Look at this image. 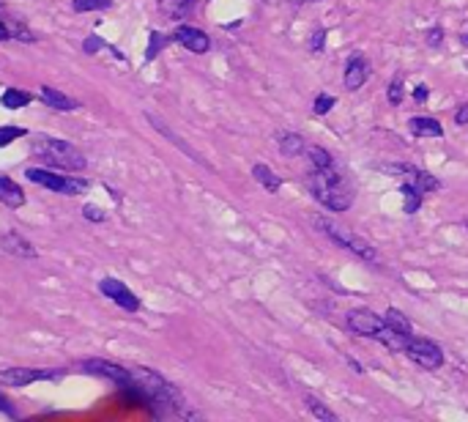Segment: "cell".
Returning a JSON list of instances; mask_svg holds the SVG:
<instances>
[{
	"mask_svg": "<svg viewBox=\"0 0 468 422\" xmlns=\"http://www.w3.org/2000/svg\"><path fill=\"white\" fill-rule=\"evenodd\" d=\"M375 340H381L389 351H403V354H406V346H408V340H411V335H403V332H397V329L383 324L381 332L375 335Z\"/></svg>",
	"mask_w": 468,
	"mask_h": 422,
	"instance_id": "cell-19",
	"label": "cell"
},
{
	"mask_svg": "<svg viewBox=\"0 0 468 422\" xmlns=\"http://www.w3.org/2000/svg\"><path fill=\"white\" fill-rule=\"evenodd\" d=\"M345 324H348V329H350L353 335L375 337V335L381 332V326H383V318L375 316L370 307H356V310H350V313L345 316Z\"/></svg>",
	"mask_w": 468,
	"mask_h": 422,
	"instance_id": "cell-8",
	"label": "cell"
},
{
	"mask_svg": "<svg viewBox=\"0 0 468 422\" xmlns=\"http://www.w3.org/2000/svg\"><path fill=\"white\" fill-rule=\"evenodd\" d=\"M406 357L411 359L413 365L425 367V370H438V367L444 365V351H441V346L433 343V340H427V337H413V335H411V340H408V346H406Z\"/></svg>",
	"mask_w": 468,
	"mask_h": 422,
	"instance_id": "cell-5",
	"label": "cell"
},
{
	"mask_svg": "<svg viewBox=\"0 0 468 422\" xmlns=\"http://www.w3.org/2000/svg\"><path fill=\"white\" fill-rule=\"evenodd\" d=\"M41 101H44L47 107H52V110H63V113H69V110H77V107H80V101H77V99H71L69 94L58 91V88H50V85H41Z\"/></svg>",
	"mask_w": 468,
	"mask_h": 422,
	"instance_id": "cell-14",
	"label": "cell"
},
{
	"mask_svg": "<svg viewBox=\"0 0 468 422\" xmlns=\"http://www.w3.org/2000/svg\"><path fill=\"white\" fill-rule=\"evenodd\" d=\"M25 178L44 187V190H52V192H63V195H85L88 192V181L85 178H74V176H61V173H52L47 167H28L25 170Z\"/></svg>",
	"mask_w": 468,
	"mask_h": 422,
	"instance_id": "cell-4",
	"label": "cell"
},
{
	"mask_svg": "<svg viewBox=\"0 0 468 422\" xmlns=\"http://www.w3.org/2000/svg\"><path fill=\"white\" fill-rule=\"evenodd\" d=\"M334 107H337V97L334 94H318L315 104H312V113L315 115H329Z\"/></svg>",
	"mask_w": 468,
	"mask_h": 422,
	"instance_id": "cell-28",
	"label": "cell"
},
{
	"mask_svg": "<svg viewBox=\"0 0 468 422\" xmlns=\"http://www.w3.org/2000/svg\"><path fill=\"white\" fill-rule=\"evenodd\" d=\"M381 170H386V173H400V176H406L408 181H413L425 195L427 192H438L441 190V181H438L433 173H427V170H419V167H413V164H383Z\"/></svg>",
	"mask_w": 468,
	"mask_h": 422,
	"instance_id": "cell-10",
	"label": "cell"
},
{
	"mask_svg": "<svg viewBox=\"0 0 468 422\" xmlns=\"http://www.w3.org/2000/svg\"><path fill=\"white\" fill-rule=\"evenodd\" d=\"M383 324L392 326V329H397V332H403V335H413V326L408 321L406 316L397 310V307H389L386 310V316H383Z\"/></svg>",
	"mask_w": 468,
	"mask_h": 422,
	"instance_id": "cell-25",
	"label": "cell"
},
{
	"mask_svg": "<svg viewBox=\"0 0 468 422\" xmlns=\"http://www.w3.org/2000/svg\"><path fill=\"white\" fill-rule=\"evenodd\" d=\"M197 0H159V11L170 20H184L194 11Z\"/></svg>",
	"mask_w": 468,
	"mask_h": 422,
	"instance_id": "cell-20",
	"label": "cell"
},
{
	"mask_svg": "<svg viewBox=\"0 0 468 422\" xmlns=\"http://www.w3.org/2000/svg\"><path fill=\"white\" fill-rule=\"evenodd\" d=\"M113 0H74V11L77 14H85V11H101V8H110Z\"/></svg>",
	"mask_w": 468,
	"mask_h": 422,
	"instance_id": "cell-29",
	"label": "cell"
},
{
	"mask_svg": "<svg viewBox=\"0 0 468 422\" xmlns=\"http://www.w3.org/2000/svg\"><path fill=\"white\" fill-rule=\"evenodd\" d=\"M312 225L318 227L323 236H329L337 247H345V250H350L353 255H359L362 260H367V263H381V255L375 253V247L367 241V239H362V236H356V233H350V230H345L343 225H337V223H332L329 217H312Z\"/></svg>",
	"mask_w": 468,
	"mask_h": 422,
	"instance_id": "cell-3",
	"label": "cell"
},
{
	"mask_svg": "<svg viewBox=\"0 0 468 422\" xmlns=\"http://www.w3.org/2000/svg\"><path fill=\"white\" fill-rule=\"evenodd\" d=\"M460 44H463V47H468V33H460Z\"/></svg>",
	"mask_w": 468,
	"mask_h": 422,
	"instance_id": "cell-42",
	"label": "cell"
},
{
	"mask_svg": "<svg viewBox=\"0 0 468 422\" xmlns=\"http://www.w3.org/2000/svg\"><path fill=\"white\" fill-rule=\"evenodd\" d=\"M302 3H318V0H290V6H293V8H299Z\"/></svg>",
	"mask_w": 468,
	"mask_h": 422,
	"instance_id": "cell-41",
	"label": "cell"
},
{
	"mask_svg": "<svg viewBox=\"0 0 468 422\" xmlns=\"http://www.w3.org/2000/svg\"><path fill=\"white\" fill-rule=\"evenodd\" d=\"M148 121H151V124H154L156 129L162 132V134H164V137H167V140H170V143H176V146H178V148H181V151H187L189 157H192V160H197V162L200 164H206V160H200V154H197V151H192V148H189L187 143H181V140H178V134H173V132L167 129V127H164V124H162V121H156L154 115H148Z\"/></svg>",
	"mask_w": 468,
	"mask_h": 422,
	"instance_id": "cell-26",
	"label": "cell"
},
{
	"mask_svg": "<svg viewBox=\"0 0 468 422\" xmlns=\"http://www.w3.org/2000/svg\"><path fill=\"white\" fill-rule=\"evenodd\" d=\"M0 247H3L8 255H14V258H38V250L33 247L28 239H22L20 233H6V236H0Z\"/></svg>",
	"mask_w": 468,
	"mask_h": 422,
	"instance_id": "cell-13",
	"label": "cell"
},
{
	"mask_svg": "<svg viewBox=\"0 0 468 422\" xmlns=\"http://www.w3.org/2000/svg\"><path fill=\"white\" fill-rule=\"evenodd\" d=\"M403 94H406V77H403V71H397V74L392 77L389 88H386V99H389L392 107H400V104H403Z\"/></svg>",
	"mask_w": 468,
	"mask_h": 422,
	"instance_id": "cell-24",
	"label": "cell"
},
{
	"mask_svg": "<svg viewBox=\"0 0 468 422\" xmlns=\"http://www.w3.org/2000/svg\"><path fill=\"white\" fill-rule=\"evenodd\" d=\"M31 101H33V94L20 91V88H8V91L0 97V104H3L6 110H20V107H28Z\"/></svg>",
	"mask_w": 468,
	"mask_h": 422,
	"instance_id": "cell-23",
	"label": "cell"
},
{
	"mask_svg": "<svg viewBox=\"0 0 468 422\" xmlns=\"http://www.w3.org/2000/svg\"><path fill=\"white\" fill-rule=\"evenodd\" d=\"M80 370L83 373H94V376H101V379H110L121 387H132L134 384V373H129L126 367L115 365V362H107V359H85L80 362Z\"/></svg>",
	"mask_w": 468,
	"mask_h": 422,
	"instance_id": "cell-6",
	"label": "cell"
},
{
	"mask_svg": "<svg viewBox=\"0 0 468 422\" xmlns=\"http://www.w3.org/2000/svg\"><path fill=\"white\" fill-rule=\"evenodd\" d=\"M252 178L266 190V192H280V187H282V178L269 167V164H263V162H257V164H252Z\"/></svg>",
	"mask_w": 468,
	"mask_h": 422,
	"instance_id": "cell-18",
	"label": "cell"
},
{
	"mask_svg": "<svg viewBox=\"0 0 468 422\" xmlns=\"http://www.w3.org/2000/svg\"><path fill=\"white\" fill-rule=\"evenodd\" d=\"M99 291H101V296L113 299L118 307H124L126 313H137V310H140V299L129 291V286H124L121 280L107 277V280H101V283H99Z\"/></svg>",
	"mask_w": 468,
	"mask_h": 422,
	"instance_id": "cell-9",
	"label": "cell"
},
{
	"mask_svg": "<svg viewBox=\"0 0 468 422\" xmlns=\"http://www.w3.org/2000/svg\"><path fill=\"white\" fill-rule=\"evenodd\" d=\"M31 154L38 157L44 164H50V167H58V170H83L88 164L85 154L77 146H71L66 140H55V137L36 140L31 146Z\"/></svg>",
	"mask_w": 468,
	"mask_h": 422,
	"instance_id": "cell-2",
	"label": "cell"
},
{
	"mask_svg": "<svg viewBox=\"0 0 468 422\" xmlns=\"http://www.w3.org/2000/svg\"><path fill=\"white\" fill-rule=\"evenodd\" d=\"M11 38H20V41H36V36L31 31H25V28H17V31H11Z\"/></svg>",
	"mask_w": 468,
	"mask_h": 422,
	"instance_id": "cell-38",
	"label": "cell"
},
{
	"mask_svg": "<svg viewBox=\"0 0 468 422\" xmlns=\"http://www.w3.org/2000/svg\"><path fill=\"white\" fill-rule=\"evenodd\" d=\"M28 129H22V127H0V148L3 146H11L17 137H25Z\"/></svg>",
	"mask_w": 468,
	"mask_h": 422,
	"instance_id": "cell-30",
	"label": "cell"
},
{
	"mask_svg": "<svg viewBox=\"0 0 468 422\" xmlns=\"http://www.w3.org/2000/svg\"><path fill=\"white\" fill-rule=\"evenodd\" d=\"M455 124H458V127H466L468 124V101L458 104V110H455Z\"/></svg>",
	"mask_w": 468,
	"mask_h": 422,
	"instance_id": "cell-35",
	"label": "cell"
},
{
	"mask_svg": "<svg viewBox=\"0 0 468 422\" xmlns=\"http://www.w3.org/2000/svg\"><path fill=\"white\" fill-rule=\"evenodd\" d=\"M400 195L406 197V203H403V211H406V214H416V211L422 209L425 192H422V190H419L413 181H408V178H406V181L400 184Z\"/></svg>",
	"mask_w": 468,
	"mask_h": 422,
	"instance_id": "cell-21",
	"label": "cell"
},
{
	"mask_svg": "<svg viewBox=\"0 0 468 422\" xmlns=\"http://www.w3.org/2000/svg\"><path fill=\"white\" fill-rule=\"evenodd\" d=\"M277 146H280V151L285 157H302V154H307V143L296 132H280L277 134Z\"/></svg>",
	"mask_w": 468,
	"mask_h": 422,
	"instance_id": "cell-17",
	"label": "cell"
},
{
	"mask_svg": "<svg viewBox=\"0 0 468 422\" xmlns=\"http://www.w3.org/2000/svg\"><path fill=\"white\" fill-rule=\"evenodd\" d=\"M425 44H427L430 50H441V44H444V28H441V25L427 28V33H425Z\"/></svg>",
	"mask_w": 468,
	"mask_h": 422,
	"instance_id": "cell-32",
	"label": "cell"
},
{
	"mask_svg": "<svg viewBox=\"0 0 468 422\" xmlns=\"http://www.w3.org/2000/svg\"><path fill=\"white\" fill-rule=\"evenodd\" d=\"M326 28H318V31L312 33V38H310V50L312 52H323L326 50Z\"/></svg>",
	"mask_w": 468,
	"mask_h": 422,
	"instance_id": "cell-34",
	"label": "cell"
},
{
	"mask_svg": "<svg viewBox=\"0 0 468 422\" xmlns=\"http://www.w3.org/2000/svg\"><path fill=\"white\" fill-rule=\"evenodd\" d=\"M370 61L362 55V52H353L348 61H345V88L348 91H359V88H364V83L370 80Z\"/></svg>",
	"mask_w": 468,
	"mask_h": 422,
	"instance_id": "cell-11",
	"label": "cell"
},
{
	"mask_svg": "<svg viewBox=\"0 0 468 422\" xmlns=\"http://www.w3.org/2000/svg\"><path fill=\"white\" fill-rule=\"evenodd\" d=\"M413 99H416L419 104L427 101V99H430V88H427V85H416V88H413Z\"/></svg>",
	"mask_w": 468,
	"mask_h": 422,
	"instance_id": "cell-37",
	"label": "cell"
},
{
	"mask_svg": "<svg viewBox=\"0 0 468 422\" xmlns=\"http://www.w3.org/2000/svg\"><path fill=\"white\" fill-rule=\"evenodd\" d=\"M83 217H85V220H91V223H96V225L107 223V211H101L99 206H91V203H85V206H83Z\"/></svg>",
	"mask_w": 468,
	"mask_h": 422,
	"instance_id": "cell-33",
	"label": "cell"
},
{
	"mask_svg": "<svg viewBox=\"0 0 468 422\" xmlns=\"http://www.w3.org/2000/svg\"><path fill=\"white\" fill-rule=\"evenodd\" d=\"M0 203H6L8 209H20L25 206V192L17 181H11L8 176H0Z\"/></svg>",
	"mask_w": 468,
	"mask_h": 422,
	"instance_id": "cell-16",
	"label": "cell"
},
{
	"mask_svg": "<svg viewBox=\"0 0 468 422\" xmlns=\"http://www.w3.org/2000/svg\"><path fill=\"white\" fill-rule=\"evenodd\" d=\"M307 157H310L312 167H318V170H323V167H332V164H334V157H332L323 146H310V148H307Z\"/></svg>",
	"mask_w": 468,
	"mask_h": 422,
	"instance_id": "cell-27",
	"label": "cell"
},
{
	"mask_svg": "<svg viewBox=\"0 0 468 422\" xmlns=\"http://www.w3.org/2000/svg\"><path fill=\"white\" fill-rule=\"evenodd\" d=\"M63 370H33V367H8L0 370V384L3 387H28L33 381L44 379H61Z\"/></svg>",
	"mask_w": 468,
	"mask_h": 422,
	"instance_id": "cell-7",
	"label": "cell"
},
{
	"mask_svg": "<svg viewBox=\"0 0 468 422\" xmlns=\"http://www.w3.org/2000/svg\"><path fill=\"white\" fill-rule=\"evenodd\" d=\"M466 227H468V225H466Z\"/></svg>",
	"mask_w": 468,
	"mask_h": 422,
	"instance_id": "cell-43",
	"label": "cell"
},
{
	"mask_svg": "<svg viewBox=\"0 0 468 422\" xmlns=\"http://www.w3.org/2000/svg\"><path fill=\"white\" fill-rule=\"evenodd\" d=\"M307 190L329 211L343 214V211H348L353 206V187L345 181V176L337 170V164L323 167V170L312 167L307 173Z\"/></svg>",
	"mask_w": 468,
	"mask_h": 422,
	"instance_id": "cell-1",
	"label": "cell"
},
{
	"mask_svg": "<svg viewBox=\"0 0 468 422\" xmlns=\"http://www.w3.org/2000/svg\"><path fill=\"white\" fill-rule=\"evenodd\" d=\"M348 359V365H350V367H353V370H356V373H359V376H362V373H364V367H362V365H359V362H353V359L350 357H345Z\"/></svg>",
	"mask_w": 468,
	"mask_h": 422,
	"instance_id": "cell-40",
	"label": "cell"
},
{
	"mask_svg": "<svg viewBox=\"0 0 468 422\" xmlns=\"http://www.w3.org/2000/svg\"><path fill=\"white\" fill-rule=\"evenodd\" d=\"M173 41H178L184 50L194 52V55H206L211 50V38L200 28H192V25H178L173 31Z\"/></svg>",
	"mask_w": 468,
	"mask_h": 422,
	"instance_id": "cell-12",
	"label": "cell"
},
{
	"mask_svg": "<svg viewBox=\"0 0 468 422\" xmlns=\"http://www.w3.org/2000/svg\"><path fill=\"white\" fill-rule=\"evenodd\" d=\"M167 41H170L167 36H162V33H156V31L151 33V41H148V52H146V58H148V61H154L156 55H159V50H162Z\"/></svg>",
	"mask_w": 468,
	"mask_h": 422,
	"instance_id": "cell-31",
	"label": "cell"
},
{
	"mask_svg": "<svg viewBox=\"0 0 468 422\" xmlns=\"http://www.w3.org/2000/svg\"><path fill=\"white\" fill-rule=\"evenodd\" d=\"M11 38V31H8V25L6 22H0V41H8Z\"/></svg>",
	"mask_w": 468,
	"mask_h": 422,
	"instance_id": "cell-39",
	"label": "cell"
},
{
	"mask_svg": "<svg viewBox=\"0 0 468 422\" xmlns=\"http://www.w3.org/2000/svg\"><path fill=\"white\" fill-rule=\"evenodd\" d=\"M408 132L413 137H444V127L438 124L433 115H416L408 121Z\"/></svg>",
	"mask_w": 468,
	"mask_h": 422,
	"instance_id": "cell-15",
	"label": "cell"
},
{
	"mask_svg": "<svg viewBox=\"0 0 468 422\" xmlns=\"http://www.w3.org/2000/svg\"><path fill=\"white\" fill-rule=\"evenodd\" d=\"M304 406H307V412H310L315 420H323V422H337V414L320 400V398H315V395H307L304 398Z\"/></svg>",
	"mask_w": 468,
	"mask_h": 422,
	"instance_id": "cell-22",
	"label": "cell"
},
{
	"mask_svg": "<svg viewBox=\"0 0 468 422\" xmlns=\"http://www.w3.org/2000/svg\"><path fill=\"white\" fill-rule=\"evenodd\" d=\"M0 412H3L6 417H11V420H17V417H20V412L8 403V398H6V395H0Z\"/></svg>",
	"mask_w": 468,
	"mask_h": 422,
	"instance_id": "cell-36",
	"label": "cell"
}]
</instances>
